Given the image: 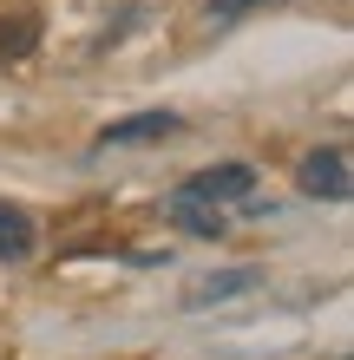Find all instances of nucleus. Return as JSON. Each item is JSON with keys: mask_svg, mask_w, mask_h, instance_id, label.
Masks as SVG:
<instances>
[{"mask_svg": "<svg viewBox=\"0 0 354 360\" xmlns=\"http://www.w3.org/2000/svg\"><path fill=\"white\" fill-rule=\"evenodd\" d=\"M177 197L210 203V210H223V203H243V197H256V164H243V158H230V164H210V171H197L191 184H177Z\"/></svg>", "mask_w": 354, "mask_h": 360, "instance_id": "f257e3e1", "label": "nucleus"}, {"mask_svg": "<svg viewBox=\"0 0 354 360\" xmlns=\"http://www.w3.org/2000/svg\"><path fill=\"white\" fill-rule=\"evenodd\" d=\"M302 197H322V203H348V190H354V171H348V144H322V151H308L302 158Z\"/></svg>", "mask_w": 354, "mask_h": 360, "instance_id": "f03ea898", "label": "nucleus"}, {"mask_svg": "<svg viewBox=\"0 0 354 360\" xmlns=\"http://www.w3.org/2000/svg\"><path fill=\"white\" fill-rule=\"evenodd\" d=\"M177 112H132V118H112L99 131V151H118V144H151V138H171L177 131Z\"/></svg>", "mask_w": 354, "mask_h": 360, "instance_id": "7ed1b4c3", "label": "nucleus"}, {"mask_svg": "<svg viewBox=\"0 0 354 360\" xmlns=\"http://www.w3.org/2000/svg\"><path fill=\"white\" fill-rule=\"evenodd\" d=\"M164 217H171L184 236H197V243H223L230 236V217H223V210H210V203H191V197H164Z\"/></svg>", "mask_w": 354, "mask_h": 360, "instance_id": "20e7f679", "label": "nucleus"}, {"mask_svg": "<svg viewBox=\"0 0 354 360\" xmlns=\"http://www.w3.org/2000/svg\"><path fill=\"white\" fill-rule=\"evenodd\" d=\"M263 282V269H223V275H203V282L184 295V308H217V302H243L249 288Z\"/></svg>", "mask_w": 354, "mask_h": 360, "instance_id": "39448f33", "label": "nucleus"}, {"mask_svg": "<svg viewBox=\"0 0 354 360\" xmlns=\"http://www.w3.org/2000/svg\"><path fill=\"white\" fill-rule=\"evenodd\" d=\"M39 249V229H33V217L20 203H7L0 197V262H27Z\"/></svg>", "mask_w": 354, "mask_h": 360, "instance_id": "423d86ee", "label": "nucleus"}, {"mask_svg": "<svg viewBox=\"0 0 354 360\" xmlns=\"http://www.w3.org/2000/svg\"><path fill=\"white\" fill-rule=\"evenodd\" d=\"M39 46V13H0V59H27Z\"/></svg>", "mask_w": 354, "mask_h": 360, "instance_id": "0eeeda50", "label": "nucleus"}, {"mask_svg": "<svg viewBox=\"0 0 354 360\" xmlns=\"http://www.w3.org/2000/svg\"><path fill=\"white\" fill-rule=\"evenodd\" d=\"M256 7H269V0H210V27H230V20H243V13H256Z\"/></svg>", "mask_w": 354, "mask_h": 360, "instance_id": "6e6552de", "label": "nucleus"}]
</instances>
